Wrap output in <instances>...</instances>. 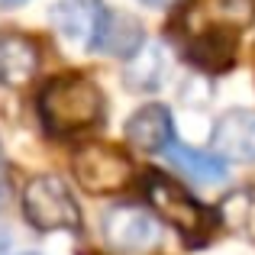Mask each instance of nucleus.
Segmentation results:
<instances>
[{"instance_id": "1", "label": "nucleus", "mask_w": 255, "mask_h": 255, "mask_svg": "<svg viewBox=\"0 0 255 255\" xmlns=\"http://www.w3.org/2000/svg\"><path fill=\"white\" fill-rule=\"evenodd\" d=\"M39 113L49 132L55 136H78L104 120V94L84 75H65L42 87Z\"/></svg>"}, {"instance_id": "2", "label": "nucleus", "mask_w": 255, "mask_h": 255, "mask_svg": "<svg viewBox=\"0 0 255 255\" xmlns=\"http://www.w3.org/2000/svg\"><path fill=\"white\" fill-rule=\"evenodd\" d=\"M145 197H149L152 210L168 226H174L187 243H207L217 230V217L200 200H194L191 191H184L178 181H171L168 174H149L145 178Z\"/></svg>"}, {"instance_id": "3", "label": "nucleus", "mask_w": 255, "mask_h": 255, "mask_svg": "<svg viewBox=\"0 0 255 255\" xmlns=\"http://www.w3.org/2000/svg\"><path fill=\"white\" fill-rule=\"evenodd\" d=\"M23 213L36 230H81V210H78L71 191L52 174H39L23 191Z\"/></svg>"}, {"instance_id": "4", "label": "nucleus", "mask_w": 255, "mask_h": 255, "mask_svg": "<svg viewBox=\"0 0 255 255\" xmlns=\"http://www.w3.org/2000/svg\"><path fill=\"white\" fill-rule=\"evenodd\" d=\"M75 178L81 181L84 191L91 194H113L123 191L132 181V162L113 145H84L75 155V165H71Z\"/></svg>"}, {"instance_id": "5", "label": "nucleus", "mask_w": 255, "mask_h": 255, "mask_svg": "<svg viewBox=\"0 0 255 255\" xmlns=\"http://www.w3.org/2000/svg\"><path fill=\"white\" fill-rule=\"evenodd\" d=\"M104 239L113 252L120 255H145L158 246V226L145 210L129 204H117L100 220Z\"/></svg>"}, {"instance_id": "6", "label": "nucleus", "mask_w": 255, "mask_h": 255, "mask_svg": "<svg viewBox=\"0 0 255 255\" xmlns=\"http://www.w3.org/2000/svg\"><path fill=\"white\" fill-rule=\"evenodd\" d=\"M107 19L110 10L100 0H58L52 10L55 29L78 49H100Z\"/></svg>"}, {"instance_id": "7", "label": "nucleus", "mask_w": 255, "mask_h": 255, "mask_svg": "<svg viewBox=\"0 0 255 255\" xmlns=\"http://www.w3.org/2000/svg\"><path fill=\"white\" fill-rule=\"evenodd\" d=\"M210 149L223 162H255V113L230 110L217 120L210 132Z\"/></svg>"}, {"instance_id": "8", "label": "nucleus", "mask_w": 255, "mask_h": 255, "mask_svg": "<svg viewBox=\"0 0 255 255\" xmlns=\"http://www.w3.org/2000/svg\"><path fill=\"white\" fill-rule=\"evenodd\" d=\"M236 29L233 26H207L187 42V58L204 71H226L236 58Z\"/></svg>"}, {"instance_id": "9", "label": "nucleus", "mask_w": 255, "mask_h": 255, "mask_svg": "<svg viewBox=\"0 0 255 255\" xmlns=\"http://www.w3.org/2000/svg\"><path fill=\"white\" fill-rule=\"evenodd\" d=\"M171 113L162 104H149L126 120V139L142 152H165L171 145Z\"/></svg>"}, {"instance_id": "10", "label": "nucleus", "mask_w": 255, "mask_h": 255, "mask_svg": "<svg viewBox=\"0 0 255 255\" xmlns=\"http://www.w3.org/2000/svg\"><path fill=\"white\" fill-rule=\"evenodd\" d=\"M39 68V49L32 39L19 36V32H3L0 36V84L19 87L32 81Z\"/></svg>"}, {"instance_id": "11", "label": "nucleus", "mask_w": 255, "mask_h": 255, "mask_svg": "<svg viewBox=\"0 0 255 255\" xmlns=\"http://www.w3.org/2000/svg\"><path fill=\"white\" fill-rule=\"evenodd\" d=\"M165 155H168V162L174 165L178 171H184L191 181H197V184H217V181L226 178V162L217 155H210V152H197L191 149V145H168L165 149Z\"/></svg>"}, {"instance_id": "12", "label": "nucleus", "mask_w": 255, "mask_h": 255, "mask_svg": "<svg viewBox=\"0 0 255 255\" xmlns=\"http://www.w3.org/2000/svg\"><path fill=\"white\" fill-rule=\"evenodd\" d=\"M165 68H168L165 52L158 49V45H142L136 55H129V62H126V68H123V78L132 91L149 94V91H158V87H162Z\"/></svg>"}, {"instance_id": "13", "label": "nucleus", "mask_w": 255, "mask_h": 255, "mask_svg": "<svg viewBox=\"0 0 255 255\" xmlns=\"http://www.w3.org/2000/svg\"><path fill=\"white\" fill-rule=\"evenodd\" d=\"M139 49H142V29H139V23L129 19V16H123V13H110L97 52H110V55L129 58V55H136Z\"/></svg>"}, {"instance_id": "14", "label": "nucleus", "mask_w": 255, "mask_h": 255, "mask_svg": "<svg viewBox=\"0 0 255 255\" xmlns=\"http://www.w3.org/2000/svg\"><path fill=\"white\" fill-rule=\"evenodd\" d=\"M220 220L233 233H239L246 239H255V187H243V191L230 194L220 204Z\"/></svg>"}, {"instance_id": "15", "label": "nucleus", "mask_w": 255, "mask_h": 255, "mask_svg": "<svg viewBox=\"0 0 255 255\" xmlns=\"http://www.w3.org/2000/svg\"><path fill=\"white\" fill-rule=\"evenodd\" d=\"M10 200V171H6V158H3V149H0V207Z\"/></svg>"}, {"instance_id": "16", "label": "nucleus", "mask_w": 255, "mask_h": 255, "mask_svg": "<svg viewBox=\"0 0 255 255\" xmlns=\"http://www.w3.org/2000/svg\"><path fill=\"white\" fill-rule=\"evenodd\" d=\"M6 252H10V236L0 233V255H6Z\"/></svg>"}, {"instance_id": "17", "label": "nucleus", "mask_w": 255, "mask_h": 255, "mask_svg": "<svg viewBox=\"0 0 255 255\" xmlns=\"http://www.w3.org/2000/svg\"><path fill=\"white\" fill-rule=\"evenodd\" d=\"M142 3H149V6H171V3H178V0H142Z\"/></svg>"}, {"instance_id": "18", "label": "nucleus", "mask_w": 255, "mask_h": 255, "mask_svg": "<svg viewBox=\"0 0 255 255\" xmlns=\"http://www.w3.org/2000/svg\"><path fill=\"white\" fill-rule=\"evenodd\" d=\"M19 3H26V0H0V6H19Z\"/></svg>"}, {"instance_id": "19", "label": "nucleus", "mask_w": 255, "mask_h": 255, "mask_svg": "<svg viewBox=\"0 0 255 255\" xmlns=\"http://www.w3.org/2000/svg\"><path fill=\"white\" fill-rule=\"evenodd\" d=\"M91 255H97V252H91Z\"/></svg>"}]
</instances>
